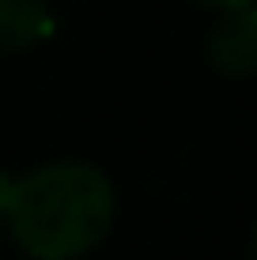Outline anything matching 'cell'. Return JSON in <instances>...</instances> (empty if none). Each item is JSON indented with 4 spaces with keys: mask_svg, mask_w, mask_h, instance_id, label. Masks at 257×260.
Listing matches in <instances>:
<instances>
[{
    "mask_svg": "<svg viewBox=\"0 0 257 260\" xmlns=\"http://www.w3.org/2000/svg\"><path fill=\"white\" fill-rule=\"evenodd\" d=\"M118 219L110 174L83 158H53L12 177L4 230L31 260H79L99 249Z\"/></svg>",
    "mask_w": 257,
    "mask_h": 260,
    "instance_id": "obj_1",
    "label": "cell"
},
{
    "mask_svg": "<svg viewBox=\"0 0 257 260\" xmlns=\"http://www.w3.org/2000/svg\"><path fill=\"white\" fill-rule=\"evenodd\" d=\"M208 64L227 79H246L257 68V8L219 15L205 42Z\"/></svg>",
    "mask_w": 257,
    "mask_h": 260,
    "instance_id": "obj_2",
    "label": "cell"
},
{
    "mask_svg": "<svg viewBox=\"0 0 257 260\" xmlns=\"http://www.w3.org/2000/svg\"><path fill=\"white\" fill-rule=\"evenodd\" d=\"M49 0H0V53H23L49 38Z\"/></svg>",
    "mask_w": 257,
    "mask_h": 260,
    "instance_id": "obj_3",
    "label": "cell"
},
{
    "mask_svg": "<svg viewBox=\"0 0 257 260\" xmlns=\"http://www.w3.org/2000/svg\"><path fill=\"white\" fill-rule=\"evenodd\" d=\"M201 8H212V12L227 15V12H242V8H257V0H193Z\"/></svg>",
    "mask_w": 257,
    "mask_h": 260,
    "instance_id": "obj_4",
    "label": "cell"
},
{
    "mask_svg": "<svg viewBox=\"0 0 257 260\" xmlns=\"http://www.w3.org/2000/svg\"><path fill=\"white\" fill-rule=\"evenodd\" d=\"M8 185H12V177L0 174V230H4V196H8Z\"/></svg>",
    "mask_w": 257,
    "mask_h": 260,
    "instance_id": "obj_5",
    "label": "cell"
}]
</instances>
